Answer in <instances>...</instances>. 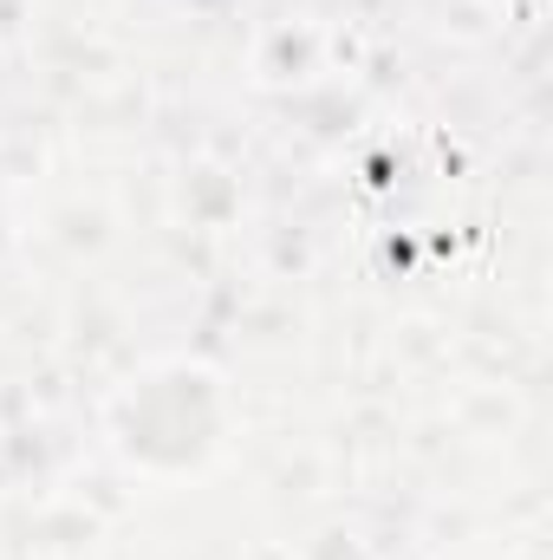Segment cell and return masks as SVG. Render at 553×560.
Returning a JSON list of instances; mask_svg holds the SVG:
<instances>
[{"label": "cell", "instance_id": "6da1fadb", "mask_svg": "<svg viewBox=\"0 0 553 560\" xmlns=\"http://www.w3.org/2000/svg\"><path fill=\"white\" fill-rule=\"evenodd\" d=\"M125 450L138 463H163V469H183V463H202L209 443H215V392L202 372H156L143 378L125 405L118 423Z\"/></svg>", "mask_w": 553, "mask_h": 560}]
</instances>
